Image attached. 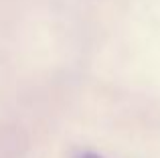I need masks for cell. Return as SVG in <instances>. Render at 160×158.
<instances>
[{
    "label": "cell",
    "mask_w": 160,
    "mask_h": 158,
    "mask_svg": "<svg viewBox=\"0 0 160 158\" xmlns=\"http://www.w3.org/2000/svg\"><path fill=\"white\" fill-rule=\"evenodd\" d=\"M77 158H102L99 154H95V152H81Z\"/></svg>",
    "instance_id": "1"
}]
</instances>
